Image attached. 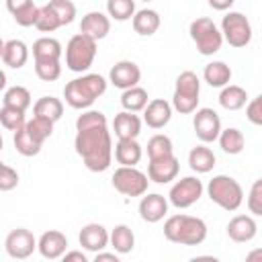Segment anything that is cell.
<instances>
[{
	"mask_svg": "<svg viewBox=\"0 0 262 262\" xmlns=\"http://www.w3.org/2000/svg\"><path fill=\"white\" fill-rule=\"evenodd\" d=\"M217 141H219V147H221L225 154H229V156H237V154H242L244 147H246V137H244V133H242L237 127L221 129Z\"/></svg>",
	"mask_w": 262,
	"mask_h": 262,
	"instance_id": "83f0119b",
	"label": "cell"
},
{
	"mask_svg": "<svg viewBox=\"0 0 262 262\" xmlns=\"http://www.w3.org/2000/svg\"><path fill=\"white\" fill-rule=\"evenodd\" d=\"M215 162H217V158L211 151V147H207V145H196V147H192L188 151V166L196 174L211 172L215 168Z\"/></svg>",
	"mask_w": 262,
	"mask_h": 262,
	"instance_id": "603a6c76",
	"label": "cell"
},
{
	"mask_svg": "<svg viewBox=\"0 0 262 262\" xmlns=\"http://www.w3.org/2000/svg\"><path fill=\"white\" fill-rule=\"evenodd\" d=\"M131 23H133V31L137 33V35H141V37H149V35H154L158 29H160V14L156 12V10H151V8H141V10H137L135 12V16L131 18Z\"/></svg>",
	"mask_w": 262,
	"mask_h": 262,
	"instance_id": "cb8c5ba5",
	"label": "cell"
},
{
	"mask_svg": "<svg viewBox=\"0 0 262 262\" xmlns=\"http://www.w3.org/2000/svg\"><path fill=\"white\" fill-rule=\"evenodd\" d=\"M37 244H39V239H35L33 231H29V229H25V227H16V229H12V231L6 235V239H4V250H6V254H8L10 258H14V260H25V258H29V256L37 250Z\"/></svg>",
	"mask_w": 262,
	"mask_h": 262,
	"instance_id": "7c38bea8",
	"label": "cell"
},
{
	"mask_svg": "<svg viewBox=\"0 0 262 262\" xmlns=\"http://www.w3.org/2000/svg\"><path fill=\"white\" fill-rule=\"evenodd\" d=\"M80 33L100 41L104 39L108 33H111V16L100 12V10H92V12H86L82 16V23H80Z\"/></svg>",
	"mask_w": 262,
	"mask_h": 262,
	"instance_id": "ac0fdd59",
	"label": "cell"
},
{
	"mask_svg": "<svg viewBox=\"0 0 262 262\" xmlns=\"http://www.w3.org/2000/svg\"><path fill=\"white\" fill-rule=\"evenodd\" d=\"M174 154V145H172V139L164 133H156L149 137L147 141V156L149 160L151 158H162V156H170Z\"/></svg>",
	"mask_w": 262,
	"mask_h": 262,
	"instance_id": "8d00e7d4",
	"label": "cell"
},
{
	"mask_svg": "<svg viewBox=\"0 0 262 262\" xmlns=\"http://www.w3.org/2000/svg\"><path fill=\"white\" fill-rule=\"evenodd\" d=\"M37 250L43 258L47 260H57V258H63V254L68 252V237L57 231V229H49V231H43L41 237H39V244H37Z\"/></svg>",
	"mask_w": 262,
	"mask_h": 262,
	"instance_id": "2e32d148",
	"label": "cell"
},
{
	"mask_svg": "<svg viewBox=\"0 0 262 262\" xmlns=\"http://www.w3.org/2000/svg\"><path fill=\"white\" fill-rule=\"evenodd\" d=\"M98 125H106V115L100 111H86L76 119V129H84V127H98Z\"/></svg>",
	"mask_w": 262,
	"mask_h": 262,
	"instance_id": "7bdbcfd3",
	"label": "cell"
},
{
	"mask_svg": "<svg viewBox=\"0 0 262 262\" xmlns=\"http://www.w3.org/2000/svg\"><path fill=\"white\" fill-rule=\"evenodd\" d=\"M207 196L211 199V203L219 205L223 211H237L239 205L244 203V188L235 178L217 174L207 184Z\"/></svg>",
	"mask_w": 262,
	"mask_h": 262,
	"instance_id": "277c9868",
	"label": "cell"
},
{
	"mask_svg": "<svg viewBox=\"0 0 262 262\" xmlns=\"http://www.w3.org/2000/svg\"><path fill=\"white\" fill-rule=\"evenodd\" d=\"M141 2H149V0H141Z\"/></svg>",
	"mask_w": 262,
	"mask_h": 262,
	"instance_id": "816d5d0a",
	"label": "cell"
},
{
	"mask_svg": "<svg viewBox=\"0 0 262 262\" xmlns=\"http://www.w3.org/2000/svg\"><path fill=\"white\" fill-rule=\"evenodd\" d=\"M172 104L164 98H154L147 102V106L143 108V121L147 127L151 129H162L170 123L172 119Z\"/></svg>",
	"mask_w": 262,
	"mask_h": 262,
	"instance_id": "d6986e66",
	"label": "cell"
},
{
	"mask_svg": "<svg viewBox=\"0 0 262 262\" xmlns=\"http://www.w3.org/2000/svg\"><path fill=\"white\" fill-rule=\"evenodd\" d=\"M115 160L121 166H137L141 160V145L137 139H119L115 145Z\"/></svg>",
	"mask_w": 262,
	"mask_h": 262,
	"instance_id": "d4e9b609",
	"label": "cell"
},
{
	"mask_svg": "<svg viewBox=\"0 0 262 262\" xmlns=\"http://www.w3.org/2000/svg\"><path fill=\"white\" fill-rule=\"evenodd\" d=\"M35 2L33 0H6V8H8V12L14 16V14H18V12H23V10H27L29 6H33Z\"/></svg>",
	"mask_w": 262,
	"mask_h": 262,
	"instance_id": "bcb514c9",
	"label": "cell"
},
{
	"mask_svg": "<svg viewBox=\"0 0 262 262\" xmlns=\"http://www.w3.org/2000/svg\"><path fill=\"white\" fill-rule=\"evenodd\" d=\"M0 123H2V127L8 129V131H18V129H23V127L27 125L25 111L2 104V108H0Z\"/></svg>",
	"mask_w": 262,
	"mask_h": 262,
	"instance_id": "d590c367",
	"label": "cell"
},
{
	"mask_svg": "<svg viewBox=\"0 0 262 262\" xmlns=\"http://www.w3.org/2000/svg\"><path fill=\"white\" fill-rule=\"evenodd\" d=\"M33 113L37 117H43V119H49V121H59L61 115H63V102L55 96H41L35 104H33Z\"/></svg>",
	"mask_w": 262,
	"mask_h": 262,
	"instance_id": "f546056e",
	"label": "cell"
},
{
	"mask_svg": "<svg viewBox=\"0 0 262 262\" xmlns=\"http://www.w3.org/2000/svg\"><path fill=\"white\" fill-rule=\"evenodd\" d=\"M35 27L41 33H53V31H57L61 27V23H59V18H57V14H55V10L51 8L49 2L39 8V18H37V25Z\"/></svg>",
	"mask_w": 262,
	"mask_h": 262,
	"instance_id": "f35d334b",
	"label": "cell"
},
{
	"mask_svg": "<svg viewBox=\"0 0 262 262\" xmlns=\"http://www.w3.org/2000/svg\"><path fill=\"white\" fill-rule=\"evenodd\" d=\"M106 12L111 18L123 23L135 16V0H106Z\"/></svg>",
	"mask_w": 262,
	"mask_h": 262,
	"instance_id": "e575fe53",
	"label": "cell"
},
{
	"mask_svg": "<svg viewBox=\"0 0 262 262\" xmlns=\"http://www.w3.org/2000/svg\"><path fill=\"white\" fill-rule=\"evenodd\" d=\"M78 242L86 252H94L96 254V252L104 250L111 244V231L100 223H86L80 229Z\"/></svg>",
	"mask_w": 262,
	"mask_h": 262,
	"instance_id": "9a60e30c",
	"label": "cell"
},
{
	"mask_svg": "<svg viewBox=\"0 0 262 262\" xmlns=\"http://www.w3.org/2000/svg\"><path fill=\"white\" fill-rule=\"evenodd\" d=\"M256 233H258V225L252 215H235L227 223V235H229V239H233L237 244L252 242L256 237Z\"/></svg>",
	"mask_w": 262,
	"mask_h": 262,
	"instance_id": "ffe728a7",
	"label": "cell"
},
{
	"mask_svg": "<svg viewBox=\"0 0 262 262\" xmlns=\"http://www.w3.org/2000/svg\"><path fill=\"white\" fill-rule=\"evenodd\" d=\"M203 190H205V186L196 176H184L172 184V188L168 192V201L176 209H188L203 196Z\"/></svg>",
	"mask_w": 262,
	"mask_h": 262,
	"instance_id": "30bf717a",
	"label": "cell"
},
{
	"mask_svg": "<svg viewBox=\"0 0 262 262\" xmlns=\"http://www.w3.org/2000/svg\"><path fill=\"white\" fill-rule=\"evenodd\" d=\"M166 215H168V201H166V196H162L158 192L141 196V201H139V217L145 223H158Z\"/></svg>",
	"mask_w": 262,
	"mask_h": 262,
	"instance_id": "e0dca14e",
	"label": "cell"
},
{
	"mask_svg": "<svg viewBox=\"0 0 262 262\" xmlns=\"http://www.w3.org/2000/svg\"><path fill=\"white\" fill-rule=\"evenodd\" d=\"M246 117H248V121H250L252 125L262 127V92H260L256 98H252V100L248 102V106H246Z\"/></svg>",
	"mask_w": 262,
	"mask_h": 262,
	"instance_id": "f6af8a7d",
	"label": "cell"
},
{
	"mask_svg": "<svg viewBox=\"0 0 262 262\" xmlns=\"http://www.w3.org/2000/svg\"><path fill=\"white\" fill-rule=\"evenodd\" d=\"M94 262H119V256H117L115 252H104V250H100V252H96Z\"/></svg>",
	"mask_w": 262,
	"mask_h": 262,
	"instance_id": "c3c4849f",
	"label": "cell"
},
{
	"mask_svg": "<svg viewBox=\"0 0 262 262\" xmlns=\"http://www.w3.org/2000/svg\"><path fill=\"white\" fill-rule=\"evenodd\" d=\"M33 57L35 61H43V59H57L61 57V43L53 37H41L33 43Z\"/></svg>",
	"mask_w": 262,
	"mask_h": 262,
	"instance_id": "4dcf8cb0",
	"label": "cell"
},
{
	"mask_svg": "<svg viewBox=\"0 0 262 262\" xmlns=\"http://www.w3.org/2000/svg\"><path fill=\"white\" fill-rule=\"evenodd\" d=\"M113 131L119 139H137L141 133V119L131 111H121L115 115Z\"/></svg>",
	"mask_w": 262,
	"mask_h": 262,
	"instance_id": "44dd1931",
	"label": "cell"
},
{
	"mask_svg": "<svg viewBox=\"0 0 262 262\" xmlns=\"http://www.w3.org/2000/svg\"><path fill=\"white\" fill-rule=\"evenodd\" d=\"M96 57V39L78 33L66 45V66L76 74H84L90 70Z\"/></svg>",
	"mask_w": 262,
	"mask_h": 262,
	"instance_id": "8992f818",
	"label": "cell"
},
{
	"mask_svg": "<svg viewBox=\"0 0 262 262\" xmlns=\"http://www.w3.org/2000/svg\"><path fill=\"white\" fill-rule=\"evenodd\" d=\"M0 53H2L4 66L14 68V70L23 68L27 63V59H29V47L20 39H8V41H4Z\"/></svg>",
	"mask_w": 262,
	"mask_h": 262,
	"instance_id": "7402d4cb",
	"label": "cell"
},
{
	"mask_svg": "<svg viewBox=\"0 0 262 262\" xmlns=\"http://www.w3.org/2000/svg\"><path fill=\"white\" fill-rule=\"evenodd\" d=\"M147 92H145V88H141V86H133V88H127V90H123V94H121V106L125 108V111H131V113H139V111H143L145 106H147Z\"/></svg>",
	"mask_w": 262,
	"mask_h": 262,
	"instance_id": "1f68e13d",
	"label": "cell"
},
{
	"mask_svg": "<svg viewBox=\"0 0 262 262\" xmlns=\"http://www.w3.org/2000/svg\"><path fill=\"white\" fill-rule=\"evenodd\" d=\"M199 94H201V80L194 72L184 70L176 78L174 94H172V106L180 115H190L199 106Z\"/></svg>",
	"mask_w": 262,
	"mask_h": 262,
	"instance_id": "5b68a950",
	"label": "cell"
},
{
	"mask_svg": "<svg viewBox=\"0 0 262 262\" xmlns=\"http://www.w3.org/2000/svg\"><path fill=\"white\" fill-rule=\"evenodd\" d=\"M111 246L117 254H129L135 246V233L131 231L129 225L119 223L111 229Z\"/></svg>",
	"mask_w": 262,
	"mask_h": 262,
	"instance_id": "f1b7e54d",
	"label": "cell"
},
{
	"mask_svg": "<svg viewBox=\"0 0 262 262\" xmlns=\"http://www.w3.org/2000/svg\"><path fill=\"white\" fill-rule=\"evenodd\" d=\"M180 164L174 154L162 156V158H151L147 164V176L156 184H168L178 176Z\"/></svg>",
	"mask_w": 262,
	"mask_h": 262,
	"instance_id": "4fadbf2b",
	"label": "cell"
},
{
	"mask_svg": "<svg viewBox=\"0 0 262 262\" xmlns=\"http://www.w3.org/2000/svg\"><path fill=\"white\" fill-rule=\"evenodd\" d=\"M106 92V80L100 74H82L80 78H74L63 88V98L72 108L84 111L94 104L98 96Z\"/></svg>",
	"mask_w": 262,
	"mask_h": 262,
	"instance_id": "7a4b0ae2",
	"label": "cell"
},
{
	"mask_svg": "<svg viewBox=\"0 0 262 262\" xmlns=\"http://www.w3.org/2000/svg\"><path fill=\"white\" fill-rule=\"evenodd\" d=\"M164 237L180 246H201L207 239V223L192 215H172L164 223Z\"/></svg>",
	"mask_w": 262,
	"mask_h": 262,
	"instance_id": "3957f363",
	"label": "cell"
},
{
	"mask_svg": "<svg viewBox=\"0 0 262 262\" xmlns=\"http://www.w3.org/2000/svg\"><path fill=\"white\" fill-rule=\"evenodd\" d=\"M14 147H16V151H18L20 156L33 158V156H37V154L41 151L43 143H39V141L27 131V127H23V129L14 131Z\"/></svg>",
	"mask_w": 262,
	"mask_h": 262,
	"instance_id": "d6a6232c",
	"label": "cell"
},
{
	"mask_svg": "<svg viewBox=\"0 0 262 262\" xmlns=\"http://www.w3.org/2000/svg\"><path fill=\"white\" fill-rule=\"evenodd\" d=\"M248 211L252 215L262 217V178L254 180V184L250 186V192H248Z\"/></svg>",
	"mask_w": 262,
	"mask_h": 262,
	"instance_id": "b9f144b4",
	"label": "cell"
},
{
	"mask_svg": "<svg viewBox=\"0 0 262 262\" xmlns=\"http://www.w3.org/2000/svg\"><path fill=\"white\" fill-rule=\"evenodd\" d=\"M49 4H51V8L55 10V14H57L61 27L74 23V18H76V4H74L72 0H49Z\"/></svg>",
	"mask_w": 262,
	"mask_h": 262,
	"instance_id": "60d3db41",
	"label": "cell"
},
{
	"mask_svg": "<svg viewBox=\"0 0 262 262\" xmlns=\"http://www.w3.org/2000/svg\"><path fill=\"white\" fill-rule=\"evenodd\" d=\"M139 80H141V70H139V66L135 61H129V59L117 61L108 72V82L115 88H121V90L137 86Z\"/></svg>",
	"mask_w": 262,
	"mask_h": 262,
	"instance_id": "5bb4252c",
	"label": "cell"
},
{
	"mask_svg": "<svg viewBox=\"0 0 262 262\" xmlns=\"http://www.w3.org/2000/svg\"><path fill=\"white\" fill-rule=\"evenodd\" d=\"M203 78L213 88H223L231 82V68L225 61H211L203 70Z\"/></svg>",
	"mask_w": 262,
	"mask_h": 262,
	"instance_id": "484cf974",
	"label": "cell"
},
{
	"mask_svg": "<svg viewBox=\"0 0 262 262\" xmlns=\"http://www.w3.org/2000/svg\"><path fill=\"white\" fill-rule=\"evenodd\" d=\"M111 180L115 190L125 196H143L147 192V184L151 182L149 176L135 166H119Z\"/></svg>",
	"mask_w": 262,
	"mask_h": 262,
	"instance_id": "ba28073f",
	"label": "cell"
},
{
	"mask_svg": "<svg viewBox=\"0 0 262 262\" xmlns=\"http://www.w3.org/2000/svg\"><path fill=\"white\" fill-rule=\"evenodd\" d=\"M2 104L14 106V108H20V111H27L31 106V92L25 86H10V88L4 90Z\"/></svg>",
	"mask_w": 262,
	"mask_h": 262,
	"instance_id": "836d02e7",
	"label": "cell"
},
{
	"mask_svg": "<svg viewBox=\"0 0 262 262\" xmlns=\"http://www.w3.org/2000/svg\"><path fill=\"white\" fill-rule=\"evenodd\" d=\"M27 131L39 141V143H45V139H49L51 137V133H53V121H49V119H43V117H33L31 121H27Z\"/></svg>",
	"mask_w": 262,
	"mask_h": 262,
	"instance_id": "74e56055",
	"label": "cell"
},
{
	"mask_svg": "<svg viewBox=\"0 0 262 262\" xmlns=\"http://www.w3.org/2000/svg\"><path fill=\"white\" fill-rule=\"evenodd\" d=\"M188 33H190V39L194 41L196 45V51L201 55H213L221 49L223 45V33L221 29H217V25L207 18V16H199L190 23L188 27Z\"/></svg>",
	"mask_w": 262,
	"mask_h": 262,
	"instance_id": "52a82bcc",
	"label": "cell"
},
{
	"mask_svg": "<svg viewBox=\"0 0 262 262\" xmlns=\"http://www.w3.org/2000/svg\"><path fill=\"white\" fill-rule=\"evenodd\" d=\"M35 74L37 78H41L43 82H53L61 76V63L57 59H43V61H35Z\"/></svg>",
	"mask_w": 262,
	"mask_h": 262,
	"instance_id": "ab89813d",
	"label": "cell"
},
{
	"mask_svg": "<svg viewBox=\"0 0 262 262\" xmlns=\"http://www.w3.org/2000/svg\"><path fill=\"white\" fill-rule=\"evenodd\" d=\"M76 154L90 172H104L113 162V139L106 125L76 129Z\"/></svg>",
	"mask_w": 262,
	"mask_h": 262,
	"instance_id": "6da1fadb",
	"label": "cell"
},
{
	"mask_svg": "<svg viewBox=\"0 0 262 262\" xmlns=\"http://www.w3.org/2000/svg\"><path fill=\"white\" fill-rule=\"evenodd\" d=\"M192 129H194V135L203 141V143H213L219 139V133H221V119L219 115L209 108V106H203V108H196L194 111V117H192Z\"/></svg>",
	"mask_w": 262,
	"mask_h": 262,
	"instance_id": "8fae6325",
	"label": "cell"
},
{
	"mask_svg": "<svg viewBox=\"0 0 262 262\" xmlns=\"http://www.w3.org/2000/svg\"><path fill=\"white\" fill-rule=\"evenodd\" d=\"M207 2H209V6H211L213 10H221V12H223V10H229L235 0H207Z\"/></svg>",
	"mask_w": 262,
	"mask_h": 262,
	"instance_id": "681fc988",
	"label": "cell"
},
{
	"mask_svg": "<svg viewBox=\"0 0 262 262\" xmlns=\"http://www.w3.org/2000/svg\"><path fill=\"white\" fill-rule=\"evenodd\" d=\"M221 33L223 39L231 47H246L252 41V25L246 14L237 10H229L221 20Z\"/></svg>",
	"mask_w": 262,
	"mask_h": 262,
	"instance_id": "9c48e42d",
	"label": "cell"
},
{
	"mask_svg": "<svg viewBox=\"0 0 262 262\" xmlns=\"http://www.w3.org/2000/svg\"><path fill=\"white\" fill-rule=\"evenodd\" d=\"M246 260L248 262H262V248H256V250L248 252L246 254Z\"/></svg>",
	"mask_w": 262,
	"mask_h": 262,
	"instance_id": "f907efd6",
	"label": "cell"
},
{
	"mask_svg": "<svg viewBox=\"0 0 262 262\" xmlns=\"http://www.w3.org/2000/svg\"><path fill=\"white\" fill-rule=\"evenodd\" d=\"M16 184H18V172L14 168H10L8 164H2L0 166V190L8 192V190L16 188Z\"/></svg>",
	"mask_w": 262,
	"mask_h": 262,
	"instance_id": "ee69618b",
	"label": "cell"
},
{
	"mask_svg": "<svg viewBox=\"0 0 262 262\" xmlns=\"http://www.w3.org/2000/svg\"><path fill=\"white\" fill-rule=\"evenodd\" d=\"M246 102H248V92L242 86H237V84L223 86V90L219 94V104L225 111H239L246 106Z\"/></svg>",
	"mask_w": 262,
	"mask_h": 262,
	"instance_id": "4316f807",
	"label": "cell"
},
{
	"mask_svg": "<svg viewBox=\"0 0 262 262\" xmlns=\"http://www.w3.org/2000/svg\"><path fill=\"white\" fill-rule=\"evenodd\" d=\"M63 260L66 262H88L86 254L82 250H72V252H66L63 254Z\"/></svg>",
	"mask_w": 262,
	"mask_h": 262,
	"instance_id": "7dc6e473",
	"label": "cell"
}]
</instances>
